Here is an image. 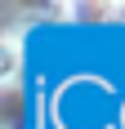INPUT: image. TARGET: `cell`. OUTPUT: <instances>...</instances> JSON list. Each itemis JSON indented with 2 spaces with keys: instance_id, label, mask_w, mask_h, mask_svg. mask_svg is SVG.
Masks as SVG:
<instances>
[{
  "instance_id": "6da1fadb",
  "label": "cell",
  "mask_w": 125,
  "mask_h": 129,
  "mask_svg": "<svg viewBox=\"0 0 125 129\" xmlns=\"http://www.w3.org/2000/svg\"><path fill=\"white\" fill-rule=\"evenodd\" d=\"M13 71H18V45L5 40V80H13Z\"/></svg>"
}]
</instances>
